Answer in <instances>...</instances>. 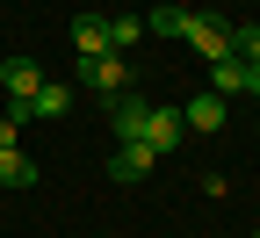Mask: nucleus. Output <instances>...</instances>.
<instances>
[{
  "mask_svg": "<svg viewBox=\"0 0 260 238\" xmlns=\"http://www.w3.org/2000/svg\"><path fill=\"white\" fill-rule=\"evenodd\" d=\"M181 116H188V130H224V94H195Z\"/></svg>",
  "mask_w": 260,
  "mask_h": 238,
  "instance_id": "obj_9",
  "label": "nucleus"
},
{
  "mask_svg": "<svg viewBox=\"0 0 260 238\" xmlns=\"http://www.w3.org/2000/svg\"><path fill=\"white\" fill-rule=\"evenodd\" d=\"M73 51H80V58H102V51H109V22H102V15H80V22H73Z\"/></svg>",
  "mask_w": 260,
  "mask_h": 238,
  "instance_id": "obj_8",
  "label": "nucleus"
},
{
  "mask_svg": "<svg viewBox=\"0 0 260 238\" xmlns=\"http://www.w3.org/2000/svg\"><path fill=\"white\" fill-rule=\"evenodd\" d=\"M80 80H87L94 94H109V101H116V94H130V58H123V51H102V58H80Z\"/></svg>",
  "mask_w": 260,
  "mask_h": 238,
  "instance_id": "obj_1",
  "label": "nucleus"
},
{
  "mask_svg": "<svg viewBox=\"0 0 260 238\" xmlns=\"http://www.w3.org/2000/svg\"><path fill=\"white\" fill-rule=\"evenodd\" d=\"M145 29H159V37H188V15H181V8H152Z\"/></svg>",
  "mask_w": 260,
  "mask_h": 238,
  "instance_id": "obj_12",
  "label": "nucleus"
},
{
  "mask_svg": "<svg viewBox=\"0 0 260 238\" xmlns=\"http://www.w3.org/2000/svg\"><path fill=\"white\" fill-rule=\"evenodd\" d=\"M0 94H8V101H37V94H44V65H29V58H15L8 73H0Z\"/></svg>",
  "mask_w": 260,
  "mask_h": 238,
  "instance_id": "obj_4",
  "label": "nucleus"
},
{
  "mask_svg": "<svg viewBox=\"0 0 260 238\" xmlns=\"http://www.w3.org/2000/svg\"><path fill=\"white\" fill-rule=\"evenodd\" d=\"M138 37H145V15H116V22H109V51L130 58V51H138Z\"/></svg>",
  "mask_w": 260,
  "mask_h": 238,
  "instance_id": "obj_11",
  "label": "nucleus"
},
{
  "mask_svg": "<svg viewBox=\"0 0 260 238\" xmlns=\"http://www.w3.org/2000/svg\"><path fill=\"white\" fill-rule=\"evenodd\" d=\"M29 109H37V116H65V109H73V94H65V87H51V80H44V94H37V101H29Z\"/></svg>",
  "mask_w": 260,
  "mask_h": 238,
  "instance_id": "obj_14",
  "label": "nucleus"
},
{
  "mask_svg": "<svg viewBox=\"0 0 260 238\" xmlns=\"http://www.w3.org/2000/svg\"><path fill=\"white\" fill-rule=\"evenodd\" d=\"M159 166V152L145 145V138H130V145H116V181H138V174H152Z\"/></svg>",
  "mask_w": 260,
  "mask_h": 238,
  "instance_id": "obj_7",
  "label": "nucleus"
},
{
  "mask_svg": "<svg viewBox=\"0 0 260 238\" xmlns=\"http://www.w3.org/2000/svg\"><path fill=\"white\" fill-rule=\"evenodd\" d=\"M188 44L203 51V58H224V51H232V29L210 22V15H188Z\"/></svg>",
  "mask_w": 260,
  "mask_h": 238,
  "instance_id": "obj_6",
  "label": "nucleus"
},
{
  "mask_svg": "<svg viewBox=\"0 0 260 238\" xmlns=\"http://www.w3.org/2000/svg\"><path fill=\"white\" fill-rule=\"evenodd\" d=\"M253 238H260V231H253Z\"/></svg>",
  "mask_w": 260,
  "mask_h": 238,
  "instance_id": "obj_16",
  "label": "nucleus"
},
{
  "mask_svg": "<svg viewBox=\"0 0 260 238\" xmlns=\"http://www.w3.org/2000/svg\"><path fill=\"white\" fill-rule=\"evenodd\" d=\"M246 87H253V65H246L239 51L210 58V94H224V101H232V94H246Z\"/></svg>",
  "mask_w": 260,
  "mask_h": 238,
  "instance_id": "obj_2",
  "label": "nucleus"
},
{
  "mask_svg": "<svg viewBox=\"0 0 260 238\" xmlns=\"http://www.w3.org/2000/svg\"><path fill=\"white\" fill-rule=\"evenodd\" d=\"M109 116H116V138L130 145V138H145V123H152V101H138V94H116V101H109Z\"/></svg>",
  "mask_w": 260,
  "mask_h": 238,
  "instance_id": "obj_3",
  "label": "nucleus"
},
{
  "mask_svg": "<svg viewBox=\"0 0 260 238\" xmlns=\"http://www.w3.org/2000/svg\"><path fill=\"white\" fill-rule=\"evenodd\" d=\"M0 181H8V188H29V181H37V166H29V152H22V145L0 152Z\"/></svg>",
  "mask_w": 260,
  "mask_h": 238,
  "instance_id": "obj_10",
  "label": "nucleus"
},
{
  "mask_svg": "<svg viewBox=\"0 0 260 238\" xmlns=\"http://www.w3.org/2000/svg\"><path fill=\"white\" fill-rule=\"evenodd\" d=\"M181 130H188V116H181V109H152V123H145V145L167 159V152L181 145Z\"/></svg>",
  "mask_w": 260,
  "mask_h": 238,
  "instance_id": "obj_5",
  "label": "nucleus"
},
{
  "mask_svg": "<svg viewBox=\"0 0 260 238\" xmlns=\"http://www.w3.org/2000/svg\"><path fill=\"white\" fill-rule=\"evenodd\" d=\"M246 94H253V101H260V65H253V87H246Z\"/></svg>",
  "mask_w": 260,
  "mask_h": 238,
  "instance_id": "obj_15",
  "label": "nucleus"
},
{
  "mask_svg": "<svg viewBox=\"0 0 260 238\" xmlns=\"http://www.w3.org/2000/svg\"><path fill=\"white\" fill-rule=\"evenodd\" d=\"M232 51H239L246 65H260V22H239V29H232Z\"/></svg>",
  "mask_w": 260,
  "mask_h": 238,
  "instance_id": "obj_13",
  "label": "nucleus"
}]
</instances>
